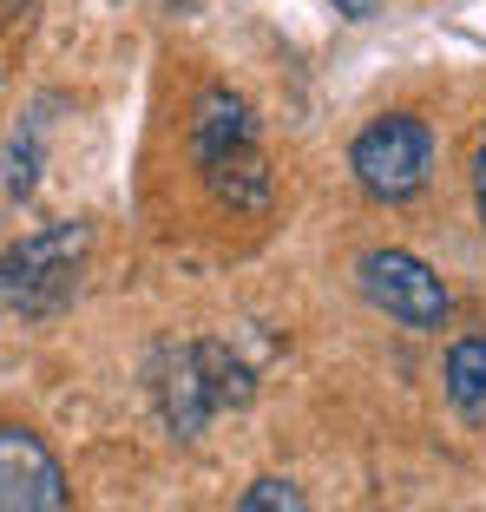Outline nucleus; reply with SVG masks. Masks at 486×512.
Masks as SVG:
<instances>
[{
	"label": "nucleus",
	"mask_w": 486,
	"mask_h": 512,
	"mask_svg": "<svg viewBox=\"0 0 486 512\" xmlns=\"http://www.w3.org/2000/svg\"><path fill=\"white\" fill-rule=\"evenodd\" d=\"M191 158H198V178L211 184L217 204H230V211H263L270 204V158H263L257 119L237 92H204L198 99Z\"/></svg>",
	"instance_id": "1"
},
{
	"label": "nucleus",
	"mask_w": 486,
	"mask_h": 512,
	"mask_svg": "<svg viewBox=\"0 0 486 512\" xmlns=\"http://www.w3.org/2000/svg\"><path fill=\"white\" fill-rule=\"evenodd\" d=\"M152 388H158V407H165L171 434H198L211 414L250 401L257 381H250V368H243L224 342H184V348L165 355V368L152 375Z\"/></svg>",
	"instance_id": "2"
},
{
	"label": "nucleus",
	"mask_w": 486,
	"mask_h": 512,
	"mask_svg": "<svg viewBox=\"0 0 486 512\" xmlns=\"http://www.w3.org/2000/svg\"><path fill=\"white\" fill-rule=\"evenodd\" d=\"M355 184L381 204H408L427 178H434V132L414 112H388V119L362 125V138L349 145Z\"/></svg>",
	"instance_id": "3"
},
{
	"label": "nucleus",
	"mask_w": 486,
	"mask_h": 512,
	"mask_svg": "<svg viewBox=\"0 0 486 512\" xmlns=\"http://www.w3.org/2000/svg\"><path fill=\"white\" fill-rule=\"evenodd\" d=\"M79 256H86V230L79 224L14 243L0 256V302H14L20 316H60L79 289Z\"/></svg>",
	"instance_id": "4"
},
{
	"label": "nucleus",
	"mask_w": 486,
	"mask_h": 512,
	"mask_svg": "<svg viewBox=\"0 0 486 512\" xmlns=\"http://www.w3.org/2000/svg\"><path fill=\"white\" fill-rule=\"evenodd\" d=\"M362 296L375 309H388L395 322H408V329H441L447 309H454L447 283L408 250H368L362 256Z\"/></svg>",
	"instance_id": "5"
},
{
	"label": "nucleus",
	"mask_w": 486,
	"mask_h": 512,
	"mask_svg": "<svg viewBox=\"0 0 486 512\" xmlns=\"http://www.w3.org/2000/svg\"><path fill=\"white\" fill-rule=\"evenodd\" d=\"M0 512H66V473L33 427L0 421Z\"/></svg>",
	"instance_id": "6"
},
{
	"label": "nucleus",
	"mask_w": 486,
	"mask_h": 512,
	"mask_svg": "<svg viewBox=\"0 0 486 512\" xmlns=\"http://www.w3.org/2000/svg\"><path fill=\"white\" fill-rule=\"evenodd\" d=\"M447 401H454L467 421L486 414V335H467V342L447 348Z\"/></svg>",
	"instance_id": "7"
},
{
	"label": "nucleus",
	"mask_w": 486,
	"mask_h": 512,
	"mask_svg": "<svg viewBox=\"0 0 486 512\" xmlns=\"http://www.w3.org/2000/svg\"><path fill=\"white\" fill-rule=\"evenodd\" d=\"M237 512H303V486L283 480V473H257L250 493L237 499Z\"/></svg>",
	"instance_id": "8"
},
{
	"label": "nucleus",
	"mask_w": 486,
	"mask_h": 512,
	"mask_svg": "<svg viewBox=\"0 0 486 512\" xmlns=\"http://www.w3.org/2000/svg\"><path fill=\"white\" fill-rule=\"evenodd\" d=\"M473 197H480V217H486V145H480V158H473Z\"/></svg>",
	"instance_id": "9"
},
{
	"label": "nucleus",
	"mask_w": 486,
	"mask_h": 512,
	"mask_svg": "<svg viewBox=\"0 0 486 512\" xmlns=\"http://www.w3.org/2000/svg\"><path fill=\"white\" fill-rule=\"evenodd\" d=\"M335 7H342V14H349V20H368V14H375V7H381V0H335Z\"/></svg>",
	"instance_id": "10"
}]
</instances>
